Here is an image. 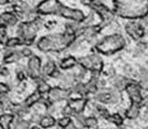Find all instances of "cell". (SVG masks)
Masks as SVG:
<instances>
[{
  "instance_id": "5b68a950",
  "label": "cell",
  "mask_w": 148,
  "mask_h": 129,
  "mask_svg": "<svg viewBox=\"0 0 148 129\" xmlns=\"http://www.w3.org/2000/svg\"><path fill=\"white\" fill-rule=\"evenodd\" d=\"M111 119V122H114L116 125H121L122 124V117L120 116L119 114H114V115H111L110 117H109Z\"/></svg>"
},
{
  "instance_id": "52a82bcc",
  "label": "cell",
  "mask_w": 148,
  "mask_h": 129,
  "mask_svg": "<svg viewBox=\"0 0 148 129\" xmlns=\"http://www.w3.org/2000/svg\"><path fill=\"white\" fill-rule=\"evenodd\" d=\"M32 129H39V128H37V127H34V128H32Z\"/></svg>"
},
{
  "instance_id": "7a4b0ae2",
  "label": "cell",
  "mask_w": 148,
  "mask_h": 129,
  "mask_svg": "<svg viewBox=\"0 0 148 129\" xmlns=\"http://www.w3.org/2000/svg\"><path fill=\"white\" fill-rule=\"evenodd\" d=\"M55 124V119L52 116H45L40 122L42 128H50Z\"/></svg>"
},
{
  "instance_id": "277c9868",
  "label": "cell",
  "mask_w": 148,
  "mask_h": 129,
  "mask_svg": "<svg viewBox=\"0 0 148 129\" xmlns=\"http://www.w3.org/2000/svg\"><path fill=\"white\" fill-rule=\"evenodd\" d=\"M84 126L86 128L90 129H95L97 127V121L95 117H89V118H86V122H84Z\"/></svg>"
},
{
  "instance_id": "ba28073f",
  "label": "cell",
  "mask_w": 148,
  "mask_h": 129,
  "mask_svg": "<svg viewBox=\"0 0 148 129\" xmlns=\"http://www.w3.org/2000/svg\"><path fill=\"white\" fill-rule=\"evenodd\" d=\"M147 129H148V128H147Z\"/></svg>"
},
{
  "instance_id": "8992f818",
  "label": "cell",
  "mask_w": 148,
  "mask_h": 129,
  "mask_svg": "<svg viewBox=\"0 0 148 129\" xmlns=\"http://www.w3.org/2000/svg\"><path fill=\"white\" fill-rule=\"evenodd\" d=\"M70 124V118L69 117H64L62 119H60L58 122V125L61 126L62 128H67V126Z\"/></svg>"
},
{
  "instance_id": "6da1fadb",
  "label": "cell",
  "mask_w": 148,
  "mask_h": 129,
  "mask_svg": "<svg viewBox=\"0 0 148 129\" xmlns=\"http://www.w3.org/2000/svg\"><path fill=\"white\" fill-rule=\"evenodd\" d=\"M138 113H140V103H132L130 109L127 110V117L130 119H134L138 116Z\"/></svg>"
},
{
  "instance_id": "3957f363",
  "label": "cell",
  "mask_w": 148,
  "mask_h": 129,
  "mask_svg": "<svg viewBox=\"0 0 148 129\" xmlns=\"http://www.w3.org/2000/svg\"><path fill=\"white\" fill-rule=\"evenodd\" d=\"M13 122V115H9V114H4L1 117V125L3 129H9L10 124Z\"/></svg>"
}]
</instances>
